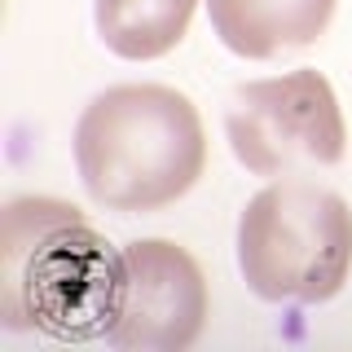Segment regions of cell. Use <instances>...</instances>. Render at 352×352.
Here are the masks:
<instances>
[{"label": "cell", "mask_w": 352, "mask_h": 352, "mask_svg": "<svg viewBox=\"0 0 352 352\" xmlns=\"http://www.w3.org/2000/svg\"><path fill=\"white\" fill-rule=\"evenodd\" d=\"M238 273L264 304H326L352 273V207L344 194L286 176L238 216Z\"/></svg>", "instance_id": "3957f363"}, {"label": "cell", "mask_w": 352, "mask_h": 352, "mask_svg": "<svg viewBox=\"0 0 352 352\" xmlns=\"http://www.w3.org/2000/svg\"><path fill=\"white\" fill-rule=\"evenodd\" d=\"M75 172L106 212H163L207 172V128L194 97L172 84H115L75 119Z\"/></svg>", "instance_id": "7a4b0ae2"}, {"label": "cell", "mask_w": 352, "mask_h": 352, "mask_svg": "<svg viewBox=\"0 0 352 352\" xmlns=\"http://www.w3.org/2000/svg\"><path fill=\"white\" fill-rule=\"evenodd\" d=\"M212 313L207 273L181 242L137 238L124 247V286L106 330L110 348L128 352H181L198 344Z\"/></svg>", "instance_id": "5b68a950"}, {"label": "cell", "mask_w": 352, "mask_h": 352, "mask_svg": "<svg viewBox=\"0 0 352 352\" xmlns=\"http://www.w3.org/2000/svg\"><path fill=\"white\" fill-rule=\"evenodd\" d=\"M124 286L110 247L66 198L22 194L0 216V326L49 339H106Z\"/></svg>", "instance_id": "6da1fadb"}, {"label": "cell", "mask_w": 352, "mask_h": 352, "mask_svg": "<svg viewBox=\"0 0 352 352\" xmlns=\"http://www.w3.org/2000/svg\"><path fill=\"white\" fill-rule=\"evenodd\" d=\"M225 137L234 159L264 181L335 168L348 154L344 106L313 66L238 84L225 110Z\"/></svg>", "instance_id": "277c9868"}, {"label": "cell", "mask_w": 352, "mask_h": 352, "mask_svg": "<svg viewBox=\"0 0 352 352\" xmlns=\"http://www.w3.org/2000/svg\"><path fill=\"white\" fill-rule=\"evenodd\" d=\"M198 0H93L97 36L124 62L168 58L185 40Z\"/></svg>", "instance_id": "52a82bcc"}, {"label": "cell", "mask_w": 352, "mask_h": 352, "mask_svg": "<svg viewBox=\"0 0 352 352\" xmlns=\"http://www.w3.org/2000/svg\"><path fill=\"white\" fill-rule=\"evenodd\" d=\"M335 9L339 0H207L216 40L247 62L313 49L330 31Z\"/></svg>", "instance_id": "8992f818"}]
</instances>
